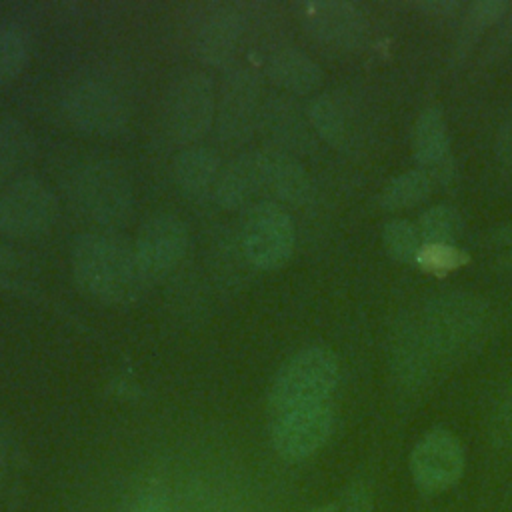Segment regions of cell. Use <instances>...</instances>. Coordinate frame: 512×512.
<instances>
[{
    "label": "cell",
    "instance_id": "6da1fadb",
    "mask_svg": "<svg viewBox=\"0 0 512 512\" xmlns=\"http://www.w3.org/2000/svg\"><path fill=\"white\" fill-rule=\"evenodd\" d=\"M70 264L78 286L102 304H132L148 286L134 242L112 230L80 234L72 246Z\"/></svg>",
    "mask_w": 512,
    "mask_h": 512
},
{
    "label": "cell",
    "instance_id": "7a4b0ae2",
    "mask_svg": "<svg viewBox=\"0 0 512 512\" xmlns=\"http://www.w3.org/2000/svg\"><path fill=\"white\" fill-rule=\"evenodd\" d=\"M338 384V360L330 348L308 346L292 354L276 372L268 406L272 416L326 404Z\"/></svg>",
    "mask_w": 512,
    "mask_h": 512
},
{
    "label": "cell",
    "instance_id": "3957f363",
    "mask_svg": "<svg viewBox=\"0 0 512 512\" xmlns=\"http://www.w3.org/2000/svg\"><path fill=\"white\" fill-rule=\"evenodd\" d=\"M78 210L100 226H122L134 208V188L120 166L108 160L84 164L72 178Z\"/></svg>",
    "mask_w": 512,
    "mask_h": 512
},
{
    "label": "cell",
    "instance_id": "277c9868",
    "mask_svg": "<svg viewBox=\"0 0 512 512\" xmlns=\"http://www.w3.org/2000/svg\"><path fill=\"white\" fill-rule=\"evenodd\" d=\"M240 242L246 260L264 272L282 268L296 244V230L292 216L282 204L258 200L246 208Z\"/></svg>",
    "mask_w": 512,
    "mask_h": 512
},
{
    "label": "cell",
    "instance_id": "5b68a950",
    "mask_svg": "<svg viewBox=\"0 0 512 512\" xmlns=\"http://www.w3.org/2000/svg\"><path fill=\"white\" fill-rule=\"evenodd\" d=\"M216 120V88L208 74L186 72L172 82L166 94V132L184 146L198 144Z\"/></svg>",
    "mask_w": 512,
    "mask_h": 512
},
{
    "label": "cell",
    "instance_id": "8992f818",
    "mask_svg": "<svg viewBox=\"0 0 512 512\" xmlns=\"http://www.w3.org/2000/svg\"><path fill=\"white\" fill-rule=\"evenodd\" d=\"M482 322L484 306L480 300L470 294H446L426 306L418 330L436 358L466 348L480 332Z\"/></svg>",
    "mask_w": 512,
    "mask_h": 512
},
{
    "label": "cell",
    "instance_id": "52a82bcc",
    "mask_svg": "<svg viewBox=\"0 0 512 512\" xmlns=\"http://www.w3.org/2000/svg\"><path fill=\"white\" fill-rule=\"evenodd\" d=\"M190 244L186 222L168 212L154 214L142 222L134 238L140 272L148 284L168 278L184 260Z\"/></svg>",
    "mask_w": 512,
    "mask_h": 512
},
{
    "label": "cell",
    "instance_id": "ba28073f",
    "mask_svg": "<svg viewBox=\"0 0 512 512\" xmlns=\"http://www.w3.org/2000/svg\"><path fill=\"white\" fill-rule=\"evenodd\" d=\"M68 122L90 136H110L128 122L124 96L106 82L82 80L68 88L62 100Z\"/></svg>",
    "mask_w": 512,
    "mask_h": 512
},
{
    "label": "cell",
    "instance_id": "9c48e42d",
    "mask_svg": "<svg viewBox=\"0 0 512 512\" xmlns=\"http://www.w3.org/2000/svg\"><path fill=\"white\" fill-rule=\"evenodd\" d=\"M56 212L58 204L52 190L36 178H20L0 190V234H42L52 226Z\"/></svg>",
    "mask_w": 512,
    "mask_h": 512
},
{
    "label": "cell",
    "instance_id": "30bf717a",
    "mask_svg": "<svg viewBox=\"0 0 512 512\" xmlns=\"http://www.w3.org/2000/svg\"><path fill=\"white\" fill-rule=\"evenodd\" d=\"M260 112L258 76L248 68L226 74L216 98V132L226 144H244L256 130Z\"/></svg>",
    "mask_w": 512,
    "mask_h": 512
},
{
    "label": "cell",
    "instance_id": "8fae6325",
    "mask_svg": "<svg viewBox=\"0 0 512 512\" xmlns=\"http://www.w3.org/2000/svg\"><path fill=\"white\" fill-rule=\"evenodd\" d=\"M332 422L334 412L328 402L276 414L270 428L272 446L280 458L300 462L324 446Z\"/></svg>",
    "mask_w": 512,
    "mask_h": 512
},
{
    "label": "cell",
    "instance_id": "7c38bea8",
    "mask_svg": "<svg viewBox=\"0 0 512 512\" xmlns=\"http://www.w3.org/2000/svg\"><path fill=\"white\" fill-rule=\"evenodd\" d=\"M464 470V450L458 438L442 428L426 432L410 454L414 484L426 494H438L454 486Z\"/></svg>",
    "mask_w": 512,
    "mask_h": 512
},
{
    "label": "cell",
    "instance_id": "4fadbf2b",
    "mask_svg": "<svg viewBox=\"0 0 512 512\" xmlns=\"http://www.w3.org/2000/svg\"><path fill=\"white\" fill-rule=\"evenodd\" d=\"M244 30V16L236 6L218 4L206 10L192 32L196 56L210 66L230 64Z\"/></svg>",
    "mask_w": 512,
    "mask_h": 512
},
{
    "label": "cell",
    "instance_id": "5bb4252c",
    "mask_svg": "<svg viewBox=\"0 0 512 512\" xmlns=\"http://www.w3.org/2000/svg\"><path fill=\"white\" fill-rule=\"evenodd\" d=\"M302 24L318 42L334 48L356 46L366 30L362 12L340 0H316L302 6Z\"/></svg>",
    "mask_w": 512,
    "mask_h": 512
},
{
    "label": "cell",
    "instance_id": "9a60e30c",
    "mask_svg": "<svg viewBox=\"0 0 512 512\" xmlns=\"http://www.w3.org/2000/svg\"><path fill=\"white\" fill-rule=\"evenodd\" d=\"M260 196L276 204H304L310 196L306 170L290 154L260 150Z\"/></svg>",
    "mask_w": 512,
    "mask_h": 512
},
{
    "label": "cell",
    "instance_id": "2e32d148",
    "mask_svg": "<svg viewBox=\"0 0 512 512\" xmlns=\"http://www.w3.org/2000/svg\"><path fill=\"white\" fill-rule=\"evenodd\" d=\"M260 190V150H252L222 166L212 196L224 210H238L252 206Z\"/></svg>",
    "mask_w": 512,
    "mask_h": 512
},
{
    "label": "cell",
    "instance_id": "e0dca14e",
    "mask_svg": "<svg viewBox=\"0 0 512 512\" xmlns=\"http://www.w3.org/2000/svg\"><path fill=\"white\" fill-rule=\"evenodd\" d=\"M220 170L222 166L218 154L200 144L184 146L172 164L176 186L190 198H204L212 194Z\"/></svg>",
    "mask_w": 512,
    "mask_h": 512
},
{
    "label": "cell",
    "instance_id": "ac0fdd59",
    "mask_svg": "<svg viewBox=\"0 0 512 512\" xmlns=\"http://www.w3.org/2000/svg\"><path fill=\"white\" fill-rule=\"evenodd\" d=\"M268 78L290 94H310L322 82V70L318 64L294 46L278 48L266 62Z\"/></svg>",
    "mask_w": 512,
    "mask_h": 512
},
{
    "label": "cell",
    "instance_id": "d6986e66",
    "mask_svg": "<svg viewBox=\"0 0 512 512\" xmlns=\"http://www.w3.org/2000/svg\"><path fill=\"white\" fill-rule=\"evenodd\" d=\"M414 156L428 176H444L450 162L446 122L436 108H426L414 124Z\"/></svg>",
    "mask_w": 512,
    "mask_h": 512
},
{
    "label": "cell",
    "instance_id": "ffe728a7",
    "mask_svg": "<svg viewBox=\"0 0 512 512\" xmlns=\"http://www.w3.org/2000/svg\"><path fill=\"white\" fill-rule=\"evenodd\" d=\"M256 128H260L262 138L268 140V150L282 154L298 150L306 136L286 100H268L264 106H260Z\"/></svg>",
    "mask_w": 512,
    "mask_h": 512
},
{
    "label": "cell",
    "instance_id": "44dd1931",
    "mask_svg": "<svg viewBox=\"0 0 512 512\" xmlns=\"http://www.w3.org/2000/svg\"><path fill=\"white\" fill-rule=\"evenodd\" d=\"M432 188V180L422 170H410L394 180L382 192V206L388 210H400L420 204L428 198Z\"/></svg>",
    "mask_w": 512,
    "mask_h": 512
},
{
    "label": "cell",
    "instance_id": "7402d4cb",
    "mask_svg": "<svg viewBox=\"0 0 512 512\" xmlns=\"http://www.w3.org/2000/svg\"><path fill=\"white\" fill-rule=\"evenodd\" d=\"M462 230V218L448 206H434L418 220V234L426 244H450Z\"/></svg>",
    "mask_w": 512,
    "mask_h": 512
},
{
    "label": "cell",
    "instance_id": "603a6c76",
    "mask_svg": "<svg viewBox=\"0 0 512 512\" xmlns=\"http://www.w3.org/2000/svg\"><path fill=\"white\" fill-rule=\"evenodd\" d=\"M308 118H310V126L320 134V138H324L332 146H338L344 142L346 122H344L342 110L334 100H330L328 96L316 98L310 104Z\"/></svg>",
    "mask_w": 512,
    "mask_h": 512
},
{
    "label": "cell",
    "instance_id": "cb8c5ba5",
    "mask_svg": "<svg viewBox=\"0 0 512 512\" xmlns=\"http://www.w3.org/2000/svg\"><path fill=\"white\" fill-rule=\"evenodd\" d=\"M28 62V40L22 30L0 28V86L16 78Z\"/></svg>",
    "mask_w": 512,
    "mask_h": 512
},
{
    "label": "cell",
    "instance_id": "d4e9b609",
    "mask_svg": "<svg viewBox=\"0 0 512 512\" xmlns=\"http://www.w3.org/2000/svg\"><path fill=\"white\" fill-rule=\"evenodd\" d=\"M386 250L400 262H412L420 254V234L406 220H392L382 230Z\"/></svg>",
    "mask_w": 512,
    "mask_h": 512
},
{
    "label": "cell",
    "instance_id": "484cf974",
    "mask_svg": "<svg viewBox=\"0 0 512 512\" xmlns=\"http://www.w3.org/2000/svg\"><path fill=\"white\" fill-rule=\"evenodd\" d=\"M466 260V252L452 244H424L416 258V262L430 272H448L462 266Z\"/></svg>",
    "mask_w": 512,
    "mask_h": 512
},
{
    "label": "cell",
    "instance_id": "4316f807",
    "mask_svg": "<svg viewBox=\"0 0 512 512\" xmlns=\"http://www.w3.org/2000/svg\"><path fill=\"white\" fill-rule=\"evenodd\" d=\"M24 136L20 130H16L10 122L0 126V186L6 178V172L10 174L16 164H20L24 156Z\"/></svg>",
    "mask_w": 512,
    "mask_h": 512
},
{
    "label": "cell",
    "instance_id": "83f0119b",
    "mask_svg": "<svg viewBox=\"0 0 512 512\" xmlns=\"http://www.w3.org/2000/svg\"><path fill=\"white\" fill-rule=\"evenodd\" d=\"M508 4L504 0H482V2H474L468 10V24L472 30H480L486 28L488 24L496 22L504 12H506Z\"/></svg>",
    "mask_w": 512,
    "mask_h": 512
},
{
    "label": "cell",
    "instance_id": "f1b7e54d",
    "mask_svg": "<svg viewBox=\"0 0 512 512\" xmlns=\"http://www.w3.org/2000/svg\"><path fill=\"white\" fill-rule=\"evenodd\" d=\"M492 436L502 446H510L512 444V382H510V388L504 394V398H502V402H500V406L496 410Z\"/></svg>",
    "mask_w": 512,
    "mask_h": 512
},
{
    "label": "cell",
    "instance_id": "f546056e",
    "mask_svg": "<svg viewBox=\"0 0 512 512\" xmlns=\"http://www.w3.org/2000/svg\"><path fill=\"white\" fill-rule=\"evenodd\" d=\"M342 512H372V494L362 480L350 484L346 490Z\"/></svg>",
    "mask_w": 512,
    "mask_h": 512
},
{
    "label": "cell",
    "instance_id": "4dcf8cb0",
    "mask_svg": "<svg viewBox=\"0 0 512 512\" xmlns=\"http://www.w3.org/2000/svg\"><path fill=\"white\" fill-rule=\"evenodd\" d=\"M134 512H170V502L164 490L150 488L134 504Z\"/></svg>",
    "mask_w": 512,
    "mask_h": 512
},
{
    "label": "cell",
    "instance_id": "1f68e13d",
    "mask_svg": "<svg viewBox=\"0 0 512 512\" xmlns=\"http://www.w3.org/2000/svg\"><path fill=\"white\" fill-rule=\"evenodd\" d=\"M498 154L506 164L512 166V120L502 128L498 136Z\"/></svg>",
    "mask_w": 512,
    "mask_h": 512
},
{
    "label": "cell",
    "instance_id": "d6a6232c",
    "mask_svg": "<svg viewBox=\"0 0 512 512\" xmlns=\"http://www.w3.org/2000/svg\"><path fill=\"white\" fill-rule=\"evenodd\" d=\"M14 266H16L14 254L4 244H0V284L6 282V276L14 270Z\"/></svg>",
    "mask_w": 512,
    "mask_h": 512
},
{
    "label": "cell",
    "instance_id": "836d02e7",
    "mask_svg": "<svg viewBox=\"0 0 512 512\" xmlns=\"http://www.w3.org/2000/svg\"><path fill=\"white\" fill-rule=\"evenodd\" d=\"M4 456H6V448H4V440L0 436V470H2V464H4Z\"/></svg>",
    "mask_w": 512,
    "mask_h": 512
},
{
    "label": "cell",
    "instance_id": "e575fe53",
    "mask_svg": "<svg viewBox=\"0 0 512 512\" xmlns=\"http://www.w3.org/2000/svg\"><path fill=\"white\" fill-rule=\"evenodd\" d=\"M310 512H334V506H332V504H328V506H318V508H314V510H310Z\"/></svg>",
    "mask_w": 512,
    "mask_h": 512
},
{
    "label": "cell",
    "instance_id": "d590c367",
    "mask_svg": "<svg viewBox=\"0 0 512 512\" xmlns=\"http://www.w3.org/2000/svg\"><path fill=\"white\" fill-rule=\"evenodd\" d=\"M510 230H512V226H510Z\"/></svg>",
    "mask_w": 512,
    "mask_h": 512
}]
</instances>
